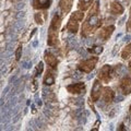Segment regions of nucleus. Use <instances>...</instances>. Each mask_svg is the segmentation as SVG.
I'll return each instance as SVG.
<instances>
[{
    "label": "nucleus",
    "instance_id": "obj_1",
    "mask_svg": "<svg viewBox=\"0 0 131 131\" xmlns=\"http://www.w3.org/2000/svg\"><path fill=\"white\" fill-rule=\"evenodd\" d=\"M102 25V19L100 16V5L98 2H95L92 6V9L90 10V13L88 14L86 19L82 25L81 35L83 37H88L91 34H93L96 30Z\"/></svg>",
    "mask_w": 131,
    "mask_h": 131
},
{
    "label": "nucleus",
    "instance_id": "obj_2",
    "mask_svg": "<svg viewBox=\"0 0 131 131\" xmlns=\"http://www.w3.org/2000/svg\"><path fill=\"white\" fill-rule=\"evenodd\" d=\"M60 25H61V16L58 14H55L52 16L50 25H49V28H48V37H47L48 46H56L58 44V35H59Z\"/></svg>",
    "mask_w": 131,
    "mask_h": 131
},
{
    "label": "nucleus",
    "instance_id": "obj_3",
    "mask_svg": "<svg viewBox=\"0 0 131 131\" xmlns=\"http://www.w3.org/2000/svg\"><path fill=\"white\" fill-rule=\"evenodd\" d=\"M84 11H75L74 13H72L70 19L68 21V24H67V30L72 33V34H77L78 31H79V25H80V22L83 20L84 18Z\"/></svg>",
    "mask_w": 131,
    "mask_h": 131
},
{
    "label": "nucleus",
    "instance_id": "obj_4",
    "mask_svg": "<svg viewBox=\"0 0 131 131\" xmlns=\"http://www.w3.org/2000/svg\"><path fill=\"white\" fill-rule=\"evenodd\" d=\"M115 75V69L109 64H105L101 68V70L98 71V79L104 83H109V81H112V79Z\"/></svg>",
    "mask_w": 131,
    "mask_h": 131
},
{
    "label": "nucleus",
    "instance_id": "obj_5",
    "mask_svg": "<svg viewBox=\"0 0 131 131\" xmlns=\"http://www.w3.org/2000/svg\"><path fill=\"white\" fill-rule=\"evenodd\" d=\"M98 61V58L97 57H91L89 59H85V60H82L81 62L78 64V69L80 71L84 72V73H90L94 70V68L96 67V63Z\"/></svg>",
    "mask_w": 131,
    "mask_h": 131
},
{
    "label": "nucleus",
    "instance_id": "obj_6",
    "mask_svg": "<svg viewBox=\"0 0 131 131\" xmlns=\"http://www.w3.org/2000/svg\"><path fill=\"white\" fill-rule=\"evenodd\" d=\"M103 94V86H102L101 80H95L92 86V91H91V98L93 102H97L101 98V95Z\"/></svg>",
    "mask_w": 131,
    "mask_h": 131
},
{
    "label": "nucleus",
    "instance_id": "obj_7",
    "mask_svg": "<svg viewBox=\"0 0 131 131\" xmlns=\"http://www.w3.org/2000/svg\"><path fill=\"white\" fill-rule=\"evenodd\" d=\"M67 91L70 94H74V95H79V94L84 93L85 91V83L83 82H78V83H72L67 86Z\"/></svg>",
    "mask_w": 131,
    "mask_h": 131
},
{
    "label": "nucleus",
    "instance_id": "obj_8",
    "mask_svg": "<svg viewBox=\"0 0 131 131\" xmlns=\"http://www.w3.org/2000/svg\"><path fill=\"white\" fill-rule=\"evenodd\" d=\"M119 89L124 95H129L131 94V78L126 75L120 80Z\"/></svg>",
    "mask_w": 131,
    "mask_h": 131
},
{
    "label": "nucleus",
    "instance_id": "obj_9",
    "mask_svg": "<svg viewBox=\"0 0 131 131\" xmlns=\"http://www.w3.org/2000/svg\"><path fill=\"white\" fill-rule=\"evenodd\" d=\"M44 59H45V62L49 66V68L51 70H56L57 67H58V59H57V57L55 55H52L49 51H46L44 56Z\"/></svg>",
    "mask_w": 131,
    "mask_h": 131
},
{
    "label": "nucleus",
    "instance_id": "obj_10",
    "mask_svg": "<svg viewBox=\"0 0 131 131\" xmlns=\"http://www.w3.org/2000/svg\"><path fill=\"white\" fill-rule=\"evenodd\" d=\"M115 31V26L114 25H107L103 28H101L98 31V38H101L102 40H107L109 37L113 35V33Z\"/></svg>",
    "mask_w": 131,
    "mask_h": 131
},
{
    "label": "nucleus",
    "instance_id": "obj_11",
    "mask_svg": "<svg viewBox=\"0 0 131 131\" xmlns=\"http://www.w3.org/2000/svg\"><path fill=\"white\" fill-rule=\"evenodd\" d=\"M32 5L36 10H47L51 5V0H32Z\"/></svg>",
    "mask_w": 131,
    "mask_h": 131
},
{
    "label": "nucleus",
    "instance_id": "obj_12",
    "mask_svg": "<svg viewBox=\"0 0 131 131\" xmlns=\"http://www.w3.org/2000/svg\"><path fill=\"white\" fill-rule=\"evenodd\" d=\"M125 11V8L121 3L118 1V0H114V1L110 3V12L114 15H121Z\"/></svg>",
    "mask_w": 131,
    "mask_h": 131
},
{
    "label": "nucleus",
    "instance_id": "obj_13",
    "mask_svg": "<svg viewBox=\"0 0 131 131\" xmlns=\"http://www.w3.org/2000/svg\"><path fill=\"white\" fill-rule=\"evenodd\" d=\"M103 100L106 104H112L115 97V93L110 88H104L103 89Z\"/></svg>",
    "mask_w": 131,
    "mask_h": 131
},
{
    "label": "nucleus",
    "instance_id": "obj_14",
    "mask_svg": "<svg viewBox=\"0 0 131 131\" xmlns=\"http://www.w3.org/2000/svg\"><path fill=\"white\" fill-rule=\"evenodd\" d=\"M73 5V0H59V8L63 13H69Z\"/></svg>",
    "mask_w": 131,
    "mask_h": 131
},
{
    "label": "nucleus",
    "instance_id": "obj_15",
    "mask_svg": "<svg viewBox=\"0 0 131 131\" xmlns=\"http://www.w3.org/2000/svg\"><path fill=\"white\" fill-rule=\"evenodd\" d=\"M93 1L94 0H79L78 3V9L81 11H86L93 6Z\"/></svg>",
    "mask_w": 131,
    "mask_h": 131
},
{
    "label": "nucleus",
    "instance_id": "obj_16",
    "mask_svg": "<svg viewBox=\"0 0 131 131\" xmlns=\"http://www.w3.org/2000/svg\"><path fill=\"white\" fill-rule=\"evenodd\" d=\"M46 18H47V13L45 11L44 12H40V10H39V12L35 13V15H34L35 22L37 23V24H39V25H43L44 22L46 21Z\"/></svg>",
    "mask_w": 131,
    "mask_h": 131
},
{
    "label": "nucleus",
    "instance_id": "obj_17",
    "mask_svg": "<svg viewBox=\"0 0 131 131\" xmlns=\"http://www.w3.org/2000/svg\"><path fill=\"white\" fill-rule=\"evenodd\" d=\"M55 83V75L52 74V72L50 70L46 71V74L44 77V84L45 85H51Z\"/></svg>",
    "mask_w": 131,
    "mask_h": 131
},
{
    "label": "nucleus",
    "instance_id": "obj_18",
    "mask_svg": "<svg viewBox=\"0 0 131 131\" xmlns=\"http://www.w3.org/2000/svg\"><path fill=\"white\" fill-rule=\"evenodd\" d=\"M130 57H131V44H128L124 47V49H122L121 58L124 60H127V59H129Z\"/></svg>",
    "mask_w": 131,
    "mask_h": 131
},
{
    "label": "nucleus",
    "instance_id": "obj_19",
    "mask_svg": "<svg viewBox=\"0 0 131 131\" xmlns=\"http://www.w3.org/2000/svg\"><path fill=\"white\" fill-rule=\"evenodd\" d=\"M127 30L131 32V9H130V15H129V20L127 22Z\"/></svg>",
    "mask_w": 131,
    "mask_h": 131
},
{
    "label": "nucleus",
    "instance_id": "obj_20",
    "mask_svg": "<svg viewBox=\"0 0 131 131\" xmlns=\"http://www.w3.org/2000/svg\"><path fill=\"white\" fill-rule=\"evenodd\" d=\"M21 50H22V47L20 46L19 48H18V50H16V52H15V56H16V59H20V57H21Z\"/></svg>",
    "mask_w": 131,
    "mask_h": 131
},
{
    "label": "nucleus",
    "instance_id": "obj_21",
    "mask_svg": "<svg viewBox=\"0 0 131 131\" xmlns=\"http://www.w3.org/2000/svg\"><path fill=\"white\" fill-rule=\"evenodd\" d=\"M94 48H95V49H90V51H96L97 52V54H100V52H102V51H103V48H102V47H94Z\"/></svg>",
    "mask_w": 131,
    "mask_h": 131
},
{
    "label": "nucleus",
    "instance_id": "obj_22",
    "mask_svg": "<svg viewBox=\"0 0 131 131\" xmlns=\"http://www.w3.org/2000/svg\"><path fill=\"white\" fill-rule=\"evenodd\" d=\"M129 71H130V73H131V61L129 62Z\"/></svg>",
    "mask_w": 131,
    "mask_h": 131
},
{
    "label": "nucleus",
    "instance_id": "obj_23",
    "mask_svg": "<svg viewBox=\"0 0 131 131\" xmlns=\"http://www.w3.org/2000/svg\"><path fill=\"white\" fill-rule=\"evenodd\" d=\"M130 114H131V106H130Z\"/></svg>",
    "mask_w": 131,
    "mask_h": 131
}]
</instances>
